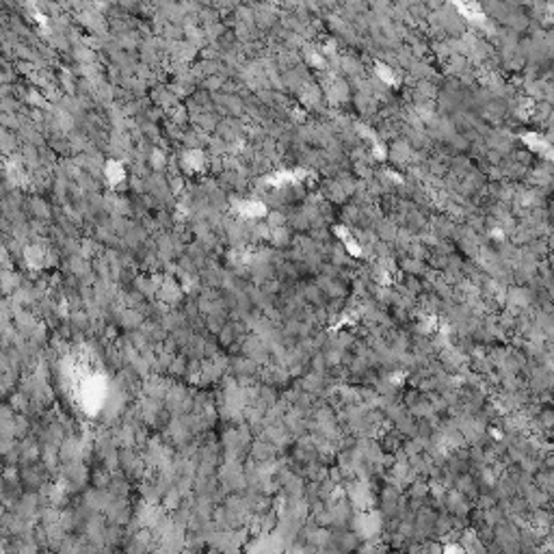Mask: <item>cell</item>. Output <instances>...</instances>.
Segmentation results:
<instances>
[{"label":"cell","mask_w":554,"mask_h":554,"mask_svg":"<svg viewBox=\"0 0 554 554\" xmlns=\"http://www.w3.org/2000/svg\"><path fill=\"white\" fill-rule=\"evenodd\" d=\"M154 548H156V539H154L152 533L145 531V529H139L134 533H126L124 544H122L124 554H149Z\"/></svg>","instance_id":"cell-1"},{"label":"cell","mask_w":554,"mask_h":554,"mask_svg":"<svg viewBox=\"0 0 554 554\" xmlns=\"http://www.w3.org/2000/svg\"><path fill=\"white\" fill-rule=\"evenodd\" d=\"M5 552L7 554H41L43 548L35 539V529H33V533H28V535L5 539Z\"/></svg>","instance_id":"cell-2"}]
</instances>
